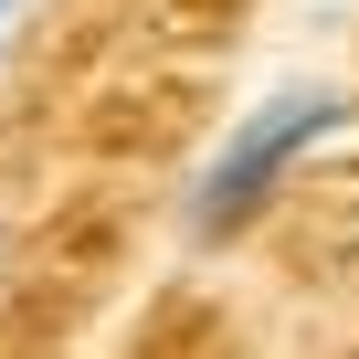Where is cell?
<instances>
[{"instance_id": "3", "label": "cell", "mask_w": 359, "mask_h": 359, "mask_svg": "<svg viewBox=\"0 0 359 359\" xmlns=\"http://www.w3.org/2000/svg\"><path fill=\"white\" fill-rule=\"evenodd\" d=\"M0 264H11V222H0Z\"/></svg>"}, {"instance_id": "1", "label": "cell", "mask_w": 359, "mask_h": 359, "mask_svg": "<svg viewBox=\"0 0 359 359\" xmlns=\"http://www.w3.org/2000/svg\"><path fill=\"white\" fill-rule=\"evenodd\" d=\"M348 127H359V95L348 85H264L222 127V148L191 169V191H180V243H191V254H222V243L264 233V212L296 191Z\"/></svg>"}, {"instance_id": "2", "label": "cell", "mask_w": 359, "mask_h": 359, "mask_svg": "<svg viewBox=\"0 0 359 359\" xmlns=\"http://www.w3.org/2000/svg\"><path fill=\"white\" fill-rule=\"evenodd\" d=\"M43 11H53V0H0V85H11V64H22V43H32Z\"/></svg>"}]
</instances>
